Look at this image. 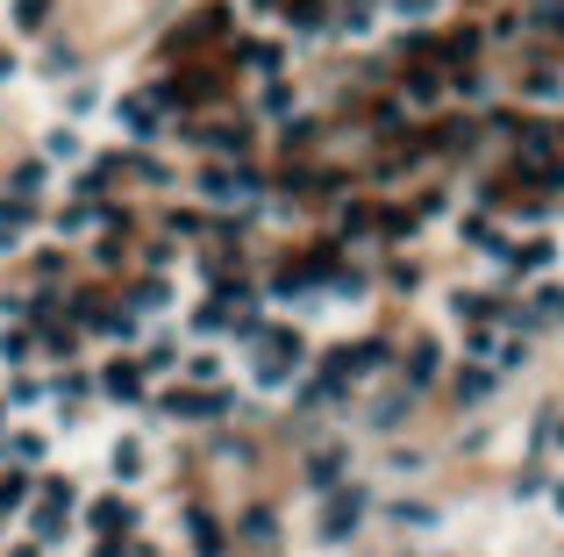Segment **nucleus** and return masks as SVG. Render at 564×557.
<instances>
[{
	"label": "nucleus",
	"mask_w": 564,
	"mask_h": 557,
	"mask_svg": "<svg viewBox=\"0 0 564 557\" xmlns=\"http://www.w3.org/2000/svg\"><path fill=\"white\" fill-rule=\"evenodd\" d=\"M93 522H101V529H129V507H121V501H101V507H93Z\"/></svg>",
	"instance_id": "obj_4"
},
{
	"label": "nucleus",
	"mask_w": 564,
	"mask_h": 557,
	"mask_svg": "<svg viewBox=\"0 0 564 557\" xmlns=\"http://www.w3.org/2000/svg\"><path fill=\"white\" fill-rule=\"evenodd\" d=\"M486 393H500V371H486V365H464V371H458V401L472 407V401H486Z\"/></svg>",
	"instance_id": "obj_2"
},
{
	"label": "nucleus",
	"mask_w": 564,
	"mask_h": 557,
	"mask_svg": "<svg viewBox=\"0 0 564 557\" xmlns=\"http://www.w3.org/2000/svg\"><path fill=\"white\" fill-rule=\"evenodd\" d=\"M358 515H364V493H336V501H329V515H322V529H329V536H350V529H358Z\"/></svg>",
	"instance_id": "obj_1"
},
{
	"label": "nucleus",
	"mask_w": 564,
	"mask_h": 557,
	"mask_svg": "<svg viewBox=\"0 0 564 557\" xmlns=\"http://www.w3.org/2000/svg\"><path fill=\"white\" fill-rule=\"evenodd\" d=\"M436 371H444V357H436V351H428V343H422V351L408 357V387H428Z\"/></svg>",
	"instance_id": "obj_3"
},
{
	"label": "nucleus",
	"mask_w": 564,
	"mask_h": 557,
	"mask_svg": "<svg viewBox=\"0 0 564 557\" xmlns=\"http://www.w3.org/2000/svg\"><path fill=\"white\" fill-rule=\"evenodd\" d=\"M550 507H557V515H564V479H557V486H550Z\"/></svg>",
	"instance_id": "obj_5"
}]
</instances>
